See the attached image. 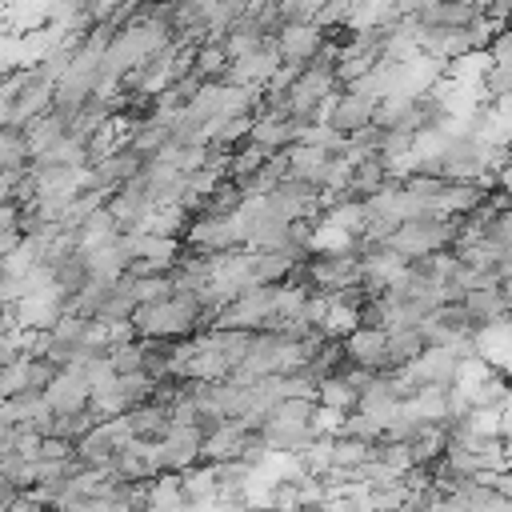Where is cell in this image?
Instances as JSON below:
<instances>
[{
    "label": "cell",
    "instance_id": "cell-3",
    "mask_svg": "<svg viewBox=\"0 0 512 512\" xmlns=\"http://www.w3.org/2000/svg\"><path fill=\"white\" fill-rule=\"evenodd\" d=\"M384 512H416L412 504H396V508H384Z\"/></svg>",
    "mask_w": 512,
    "mask_h": 512
},
{
    "label": "cell",
    "instance_id": "cell-1",
    "mask_svg": "<svg viewBox=\"0 0 512 512\" xmlns=\"http://www.w3.org/2000/svg\"><path fill=\"white\" fill-rule=\"evenodd\" d=\"M160 472H184L204 460V428L200 424H172L168 436L156 444Z\"/></svg>",
    "mask_w": 512,
    "mask_h": 512
},
{
    "label": "cell",
    "instance_id": "cell-2",
    "mask_svg": "<svg viewBox=\"0 0 512 512\" xmlns=\"http://www.w3.org/2000/svg\"><path fill=\"white\" fill-rule=\"evenodd\" d=\"M344 348H348L352 368L388 372V328H368V324H356V328L344 336Z\"/></svg>",
    "mask_w": 512,
    "mask_h": 512
}]
</instances>
